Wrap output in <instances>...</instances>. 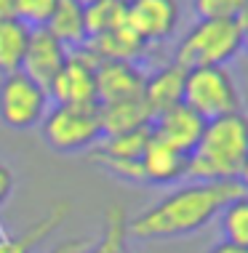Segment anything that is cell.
Here are the masks:
<instances>
[{"mask_svg": "<svg viewBox=\"0 0 248 253\" xmlns=\"http://www.w3.org/2000/svg\"><path fill=\"white\" fill-rule=\"evenodd\" d=\"M243 51L240 27L230 19H195L192 27L179 38L174 61L184 70L198 67H227Z\"/></svg>", "mask_w": 248, "mask_h": 253, "instance_id": "3957f363", "label": "cell"}, {"mask_svg": "<svg viewBox=\"0 0 248 253\" xmlns=\"http://www.w3.org/2000/svg\"><path fill=\"white\" fill-rule=\"evenodd\" d=\"M238 27H240V43H243V51L248 53V8L243 11V16L238 19Z\"/></svg>", "mask_w": 248, "mask_h": 253, "instance_id": "f1b7e54d", "label": "cell"}, {"mask_svg": "<svg viewBox=\"0 0 248 253\" xmlns=\"http://www.w3.org/2000/svg\"><path fill=\"white\" fill-rule=\"evenodd\" d=\"M19 0H0V19H16Z\"/></svg>", "mask_w": 248, "mask_h": 253, "instance_id": "83f0119b", "label": "cell"}, {"mask_svg": "<svg viewBox=\"0 0 248 253\" xmlns=\"http://www.w3.org/2000/svg\"><path fill=\"white\" fill-rule=\"evenodd\" d=\"M30 32L22 19H0V78L22 72Z\"/></svg>", "mask_w": 248, "mask_h": 253, "instance_id": "d6986e66", "label": "cell"}, {"mask_svg": "<svg viewBox=\"0 0 248 253\" xmlns=\"http://www.w3.org/2000/svg\"><path fill=\"white\" fill-rule=\"evenodd\" d=\"M38 128L46 147L61 155L94 149L104 136L99 104H51Z\"/></svg>", "mask_w": 248, "mask_h": 253, "instance_id": "277c9868", "label": "cell"}, {"mask_svg": "<svg viewBox=\"0 0 248 253\" xmlns=\"http://www.w3.org/2000/svg\"><path fill=\"white\" fill-rule=\"evenodd\" d=\"M88 53H94L96 59H112V61H136L142 59L144 53L149 51V45L131 30L128 24L118 27V30L107 32V35H99V38H91L86 40L83 45Z\"/></svg>", "mask_w": 248, "mask_h": 253, "instance_id": "9a60e30c", "label": "cell"}, {"mask_svg": "<svg viewBox=\"0 0 248 253\" xmlns=\"http://www.w3.org/2000/svg\"><path fill=\"white\" fill-rule=\"evenodd\" d=\"M67 56H70V48L53 38L46 27H38V30L30 32V45H27V53H24L22 72L30 75L43 88H48L51 80L56 78V72L64 67Z\"/></svg>", "mask_w": 248, "mask_h": 253, "instance_id": "8fae6325", "label": "cell"}, {"mask_svg": "<svg viewBox=\"0 0 248 253\" xmlns=\"http://www.w3.org/2000/svg\"><path fill=\"white\" fill-rule=\"evenodd\" d=\"M0 235H3V232H0Z\"/></svg>", "mask_w": 248, "mask_h": 253, "instance_id": "1f68e13d", "label": "cell"}, {"mask_svg": "<svg viewBox=\"0 0 248 253\" xmlns=\"http://www.w3.org/2000/svg\"><path fill=\"white\" fill-rule=\"evenodd\" d=\"M126 24V0H99L86 5V35L88 40L107 35Z\"/></svg>", "mask_w": 248, "mask_h": 253, "instance_id": "44dd1931", "label": "cell"}, {"mask_svg": "<svg viewBox=\"0 0 248 253\" xmlns=\"http://www.w3.org/2000/svg\"><path fill=\"white\" fill-rule=\"evenodd\" d=\"M149 141V128H139V131L128 133H112L101 136L99 144L91 149L94 163H126V160H142V152Z\"/></svg>", "mask_w": 248, "mask_h": 253, "instance_id": "ac0fdd59", "label": "cell"}, {"mask_svg": "<svg viewBox=\"0 0 248 253\" xmlns=\"http://www.w3.org/2000/svg\"><path fill=\"white\" fill-rule=\"evenodd\" d=\"M219 229L227 243L248 248V195L240 192L222 208L219 213Z\"/></svg>", "mask_w": 248, "mask_h": 253, "instance_id": "7402d4cb", "label": "cell"}, {"mask_svg": "<svg viewBox=\"0 0 248 253\" xmlns=\"http://www.w3.org/2000/svg\"><path fill=\"white\" fill-rule=\"evenodd\" d=\"M248 157V115L232 112L205 120L195 149L187 155L190 181H238Z\"/></svg>", "mask_w": 248, "mask_h": 253, "instance_id": "7a4b0ae2", "label": "cell"}, {"mask_svg": "<svg viewBox=\"0 0 248 253\" xmlns=\"http://www.w3.org/2000/svg\"><path fill=\"white\" fill-rule=\"evenodd\" d=\"M80 5H91V3H99V0H78Z\"/></svg>", "mask_w": 248, "mask_h": 253, "instance_id": "4dcf8cb0", "label": "cell"}, {"mask_svg": "<svg viewBox=\"0 0 248 253\" xmlns=\"http://www.w3.org/2000/svg\"><path fill=\"white\" fill-rule=\"evenodd\" d=\"M208 253H248V248H243V245H235V243H216V245H211Z\"/></svg>", "mask_w": 248, "mask_h": 253, "instance_id": "4316f807", "label": "cell"}, {"mask_svg": "<svg viewBox=\"0 0 248 253\" xmlns=\"http://www.w3.org/2000/svg\"><path fill=\"white\" fill-rule=\"evenodd\" d=\"M238 181H184L160 200L128 216V237L134 240H174L205 229L222 208L240 195Z\"/></svg>", "mask_w": 248, "mask_h": 253, "instance_id": "6da1fadb", "label": "cell"}, {"mask_svg": "<svg viewBox=\"0 0 248 253\" xmlns=\"http://www.w3.org/2000/svg\"><path fill=\"white\" fill-rule=\"evenodd\" d=\"M46 30L51 32L56 40L67 45L70 51H78L86 45V5H80L78 0H59L53 8L51 19H48Z\"/></svg>", "mask_w": 248, "mask_h": 253, "instance_id": "2e32d148", "label": "cell"}, {"mask_svg": "<svg viewBox=\"0 0 248 253\" xmlns=\"http://www.w3.org/2000/svg\"><path fill=\"white\" fill-rule=\"evenodd\" d=\"M96 61L99 59L86 48L70 51L48 85L51 104H96Z\"/></svg>", "mask_w": 248, "mask_h": 253, "instance_id": "52a82bcc", "label": "cell"}, {"mask_svg": "<svg viewBox=\"0 0 248 253\" xmlns=\"http://www.w3.org/2000/svg\"><path fill=\"white\" fill-rule=\"evenodd\" d=\"M184 78H187V70L179 67L176 61H168V64L157 67L155 72L144 75V88H142V99L144 104L149 107V112L160 115L165 109L182 104L184 99Z\"/></svg>", "mask_w": 248, "mask_h": 253, "instance_id": "4fadbf2b", "label": "cell"}, {"mask_svg": "<svg viewBox=\"0 0 248 253\" xmlns=\"http://www.w3.org/2000/svg\"><path fill=\"white\" fill-rule=\"evenodd\" d=\"M179 0H126V24L147 45L163 43L176 32Z\"/></svg>", "mask_w": 248, "mask_h": 253, "instance_id": "ba28073f", "label": "cell"}, {"mask_svg": "<svg viewBox=\"0 0 248 253\" xmlns=\"http://www.w3.org/2000/svg\"><path fill=\"white\" fill-rule=\"evenodd\" d=\"M128 213L120 203H112L104 211V224L96 243H88L80 253H134L128 248Z\"/></svg>", "mask_w": 248, "mask_h": 253, "instance_id": "ffe728a7", "label": "cell"}, {"mask_svg": "<svg viewBox=\"0 0 248 253\" xmlns=\"http://www.w3.org/2000/svg\"><path fill=\"white\" fill-rule=\"evenodd\" d=\"M86 245H88L86 237H64V240H59L51 251H46V253H80Z\"/></svg>", "mask_w": 248, "mask_h": 253, "instance_id": "484cf974", "label": "cell"}, {"mask_svg": "<svg viewBox=\"0 0 248 253\" xmlns=\"http://www.w3.org/2000/svg\"><path fill=\"white\" fill-rule=\"evenodd\" d=\"M248 8V0H192V11L198 19H230L238 22Z\"/></svg>", "mask_w": 248, "mask_h": 253, "instance_id": "603a6c76", "label": "cell"}, {"mask_svg": "<svg viewBox=\"0 0 248 253\" xmlns=\"http://www.w3.org/2000/svg\"><path fill=\"white\" fill-rule=\"evenodd\" d=\"M13 187H16V179H13V170H11L8 166H5V163H0V208H3V205L11 200Z\"/></svg>", "mask_w": 248, "mask_h": 253, "instance_id": "d4e9b609", "label": "cell"}, {"mask_svg": "<svg viewBox=\"0 0 248 253\" xmlns=\"http://www.w3.org/2000/svg\"><path fill=\"white\" fill-rule=\"evenodd\" d=\"M142 179L144 184H155V187H174L187 179V155L179 149L163 144V141L152 139L142 152Z\"/></svg>", "mask_w": 248, "mask_h": 253, "instance_id": "7c38bea8", "label": "cell"}, {"mask_svg": "<svg viewBox=\"0 0 248 253\" xmlns=\"http://www.w3.org/2000/svg\"><path fill=\"white\" fill-rule=\"evenodd\" d=\"M48 107H51L48 88L35 83L30 75H3V80H0V123L5 128H13V131L38 128Z\"/></svg>", "mask_w": 248, "mask_h": 253, "instance_id": "8992f818", "label": "cell"}, {"mask_svg": "<svg viewBox=\"0 0 248 253\" xmlns=\"http://www.w3.org/2000/svg\"><path fill=\"white\" fill-rule=\"evenodd\" d=\"M67 216H70V203L56 200L43 216L35 218L22 232H16V235H0V253H35L48 240V235L56 232L64 224Z\"/></svg>", "mask_w": 248, "mask_h": 253, "instance_id": "5bb4252c", "label": "cell"}, {"mask_svg": "<svg viewBox=\"0 0 248 253\" xmlns=\"http://www.w3.org/2000/svg\"><path fill=\"white\" fill-rule=\"evenodd\" d=\"M144 88V72L136 61H96V104L139 99Z\"/></svg>", "mask_w": 248, "mask_h": 253, "instance_id": "9c48e42d", "label": "cell"}, {"mask_svg": "<svg viewBox=\"0 0 248 253\" xmlns=\"http://www.w3.org/2000/svg\"><path fill=\"white\" fill-rule=\"evenodd\" d=\"M99 115L104 136L139 131V128H149V123H152V112H149V107L144 104L142 96L128 101H115V104H99Z\"/></svg>", "mask_w": 248, "mask_h": 253, "instance_id": "e0dca14e", "label": "cell"}, {"mask_svg": "<svg viewBox=\"0 0 248 253\" xmlns=\"http://www.w3.org/2000/svg\"><path fill=\"white\" fill-rule=\"evenodd\" d=\"M203 128H205V120L198 112H192L187 104H176V107L165 109V112L155 115L152 123H149L152 139L163 141V144L174 147L184 155H190L195 149Z\"/></svg>", "mask_w": 248, "mask_h": 253, "instance_id": "30bf717a", "label": "cell"}, {"mask_svg": "<svg viewBox=\"0 0 248 253\" xmlns=\"http://www.w3.org/2000/svg\"><path fill=\"white\" fill-rule=\"evenodd\" d=\"M238 184H240V189L248 195V157H246V163H243V168H240V176H238Z\"/></svg>", "mask_w": 248, "mask_h": 253, "instance_id": "f546056e", "label": "cell"}, {"mask_svg": "<svg viewBox=\"0 0 248 253\" xmlns=\"http://www.w3.org/2000/svg\"><path fill=\"white\" fill-rule=\"evenodd\" d=\"M182 104H187L203 120H213L240 112V91L227 67H198L187 70Z\"/></svg>", "mask_w": 248, "mask_h": 253, "instance_id": "5b68a950", "label": "cell"}, {"mask_svg": "<svg viewBox=\"0 0 248 253\" xmlns=\"http://www.w3.org/2000/svg\"><path fill=\"white\" fill-rule=\"evenodd\" d=\"M59 0H19V11L16 19L30 27V30H38V27H46L48 19H51L53 8H56Z\"/></svg>", "mask_w": 248, "mask_h": 253, "instance_id": "cb8c5ba5", "label": "cell"}]
</instances>
